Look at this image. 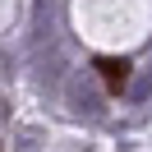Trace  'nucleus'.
<instances>
[{
    "label": "nucleus",
    "mask_w": 152,
    "mask_h": 152,
    "mask_svg": "<svg viewBox=\"0 0 152 152\" xmlns=\"http://www.w3.org/2000/svg\"><path fill=\"white\" fill-rule=\"evenodd\" d=\"M97 69H102V83L111 88V92H120V88L129 83V60H115V56H102V60H97Z\"/></svg>",
    "instance_id": "f257e3e1"
}]
</instances>
